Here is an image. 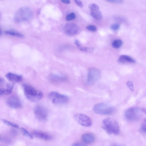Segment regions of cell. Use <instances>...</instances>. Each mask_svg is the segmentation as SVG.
<instances>
[{"label":"cell","instance_id":"obj_1","mask_svg":"<svg viewBox=\"0 0 146 146\" xmlns=\"http://www.w3.org/2000/svg\"><path fill=\"white\" fill-rule=\"evenodd\" d=\"M23 86L25 95L29 101L36 102L40 100L42 97V93L33 86L26 84H24Z\"/></svg>","mask_w":146,"mask_h":146},{"label":"cell","instance_id":"obj_2","mask_svg":"<svg viewBox=\"0 0 146 146\" xmlns=\"http://www.w3.org/2000/svg\"><path fill=\"white\" fill-rule=\"evenodd\" d=\"M102 128L109 134L117 135L120 132L119 124L115 119L110 118H106L102 122Z\"/></svg>","mask_w":146,"mask_h":146},{"label":"cell","instance_id":"obj_3","mask_svg":"<svg viewBox=\"0 0 146 146\" xmlns=\"http://www.w3.org/2000/svg\"><path fill=\"white\" fill-rule=\"evenodd\" d=\"M33 14L31 9L27 7L20 8L15 13L14 19L17 23L27 21L32 17Z\"/></svg>","mask_w":146,"mask_h":146},{"label":"cell","instance_id":"obj_4","mask_svg":"<svg viewBox=\"0 0 146 146\" xmlns=\"http://www.w3.org/2000/svg\"><path fill=\"white\" fill-rule=\"evenodd\" d=\"M93 110L96 113L102 115H111L115 111L114 108L104 103L95 104L93 106Z\"/></svg>","mask_w":146,"mask_h":146},{"label":"cell","instance_id":"obj_5","mask_svg":"<svg viewBox=\"0 0 146 146\" xmlns=\"http://www.w3.org/2000/svg\"><path fill=\"white\" fill-rule=\"evenodd\" d=\"M48 97L52 102L55 104H66L69 100V98L67 96L55 92H50L48 94Z\"/></svg>","mask_w":146,"mask_h":146},{"label":"cell","instance_id":"obj_6","mask_svg":"<svg viewBox=\"0 0 146 146\" xmlns=\"http://www.w3.org/2000/svg\"><path fill=\"white\" fill-rule=\"evenodd\" d=\"M100 70L95 68H90L88 71L87 83L89 85H92L100 78L101 76Z\"/></svg>","mask_w":146,"mask_h":146},{"label":"cell","instance_id":"obj_7","mask_svg":"<svg viewBox=\"0 0 146 146\" xmlns=\"http://www.w3.org/2000/svg\"><path fill=\"white\" fill-rule=\"evenodd\" d=\"M140 115V110L136 107H132L127 109L125 111L124 115L125 118L130 121L138 119Z\"/></svg>","mask_w":146,"mask_h":146},{"label":"cell","instance_id":"obj_8","mask_svg":"<svg viewBox=\"0 0 146 146\" xmlns=\"http://www.w3.org/2000/svg\"><path fill=\"white\" fill-rule=\"evenodd\" d=\"M74 118L75 121L79 124L86 127H90L92 124L90 118L84 114L77 113L74 115Z\"/></svg>","mask_w":146,"mask_h":146},{"label":"cell","instance_id":"obj_9","mask_svg":"<svg viewBox=\"0 0 146 146\" xmlns=\"http://www.w3.org/2000/svg\"><path fill=\"white\" fill-rule=\"evenodd\" d=\"M34 113L36 117L39 120L44 121L47 118V110L43 106L40 105L36 106L34 109Z\"/></svg>","mask_w":146,"mask_h":146},{"label":"cell","instance_id":"obj_10","mask_svg":"<svg viewBox=\"0 0 146 146\" xmlns=\"http://www.w3.org/2000/svg\"><path fill=\"white\" fill-rule=\"evenodd\" d=\"M6 103L9 107L14 109H19L22 107V104L19 99L17 97L12 96L9 98Z\"/></svg>","mask_w":146,"mask_h":146},{"label":"cell","instance_id":"obj_11","mask_svg":"<svg viewBox=\"0 0 146 146\" xmlns=\"http://www.w3.org/2000/svg\"><path fill=\"white\" fill-rule=\"evenodd\" d=\"M79 30L78 27L74 23L67 24L64 27L65 33L69 36H72L76 35L78 32Z\"/></svg>","mask_w":146,"mask_h":146},{"label":"cell","instance_id":"obj_12","mask_svg":"<svg viewBox=\"0 0 146 146\" xmlns=\"http://www.w3.org/2000/svg\"><path fill=\"white\" fill-rule=\"evenodd\" d=\"M90 9L92 17L97 20H100L102 18V15L99 6L95 3L90 5Z\"/></svg>","mask_w":146,"mask_h":146},{"label":"cell","instance_id":"obj_13","mask_svg":"<svg viewBox=\"0 0 146 146\" xmlns=\"http://www.w3.org/2000/svg\"><path fill=\"white\" fill-rule=\"evenodd\" d=\"M32 135L33 136L45 141H48L52 139V136L49 134L39 131H34Z\"/></svg>","mask_w":146,"mask_h":146},{"label":"cell","instance_id":"obj_14","mask_svg":"<svg viewBox=\"0 0 146 146\" xmlns=\"http://www.w3.org/2000/svg\"><path fill=\"white\" fill-rule=\"evenodd\" d=\"M5 76L9 80L14 83L19 82L22 80V77L21 75L11 72L7 73Z\"/></svg>","mask_w":146,"mask_h":146},{"label":"cell","instance_id":"obj_15","mask_svg":"<svg viewBox=\"0 0 146 146\" xmlns=\"http://www.w3.org/2000/svg\"><path fill=\"white\" fill-rule=\"evenodd\" d=\"M82 139L84 143L91 144L94 141L95 137L94 135L91 133H86L82 135Z\"/></svg>","mask_w":146,"mask_h":146},{"label":"cell","instance_id":"obj_16","mask_svg":"<svg viewBox=\"0 0 146 146\" xmlns=\"http://www.w3.org/2000/svg\"><path fill=\"white\" fill-rule=\"evenodd\" d=\"M118 61L120 63H133L135 62V60L130 56L125 55H121L119 58Z\"/></svg>","mask_w":146,"mask_h":146},{"label":"cell","instance_id":"obj_17","mask_svg":"<svg viewBox=\"0 0 146 146\" xmlns=\"http://www.w3.org/2000/svg\"><path fill=\"white\" fill-rule=\"evenodd\" d=\"M13 88V85L9 84H6L4 88H0V95H7L10 94L12 92Z\"/></svg>","mask_w":146,"mask_h":146},{"label":"cell","instance_id":"obj_18","mask_svg":"<svg viewBox=\"0 0 146 146\" xmlns=\"http://www.w3.org/2000/svg\"><path fill=\"white\" fill-rule=\"evenodd\" d=\"M75 43L77 47L81 51L89 52H92L94 51V48L93 47H87L82 46L80 42L77 40H76Z\"/></svg>","mask_w":146,"mask_h":146},{"label":"cell","instance_id":"obj_19","mask_svg":"<svg viewBox=\"0 0 146 146\" xmlns=\"http://www.w3.org/2000/svg\"><path fill=\"white\" fill-rule=\"evenodd\" d=\"M49 79L52 81L56 82L66 80V78L64 76L52 74L49 76Z\"/></svg>","mask_w":146,"mask_h":146},{"label":"cell","instance_id":"obj_20","mask_svg":"<svg viewBox=\"0 0 146 146\" xmlns=\"http://www.w3.org/2000/svg\"><path fill=\"white\" fill-rule=\"evenodd\" d=\"M5 33L6 34L20 38H23L24 36L22 34L13 31H6Z\"/></svg>","mask_w":146,"mask_h":146},{"label":"cell","instance_id":"obj_21","mask_svg":"<svg viewBox=\"0 0 146 146\" xmlns=\"http://www.w3.org/2000/svg\"><path fill=\"white\" fill-rule=\"evenodd\" d=\"M20 130L22 133L25 136L30 139L33 138V136L24 127H21Z\"/></svg>","mask_w":146,"mask_h":146},{"label":"cell","instance_id":"obj_22","mask_svg":"<svg viewBox=\"0 0 146 146\" xmlns=\"http://www.w3.org/2000/svg\"><path fill=\"white\" fill-rule=\"evenodd\" d=\"M123 44L122 41L120 39H117L114 40L112 43V46L113 47L118 48L120 47Z\"/></svg>","mask_w":146,"mask_h":146},{"label":"cell","instance_id":"obj_23","mask_svg":"<svg viewBox=\"0 0 146 146\" xmlns=\"http://www.w3.org/2000/svg\"><path fill=\"white\" fill-rule=\"evenodd\" d=\"M2 121L5 124L11 127L16 128L19 127L18 125L16 124L11 122L5 119H2Z\"/></svg>","mask_w":146,"mask_h":146},{"label":"cell","instance_id":"obj_24","mask_svg":"<svg viewBox=\"0 0 146 146\" xmlns=\"http://www.w3.org/2000/svg\"><path fill=\"white\" fill-rule=\"evenodd\" d=\"M76 17V15L74 13L68 14L66 16L65 19L67 21H70L74 19Z\"/></svg>","mask_w":146,"mask_h":146},{"label":"cell","instance_id":"obj_25","mask_svg":"<svg viewBox=\"0 0 146 146\" xmlns=\"http://www.w3.org/2000/svg\"><path fill=\"white\" fill-rule=\"evenodd\" d=\"M120 28V25L117 23H114L110 26V28L113 30L116 31L118 30Z\"/></svg>","mask_w":146,"mask_h":146},{"label":"cell","instance_id":"obj_26","mask_svg":"<svg viewBox=\"0 0 146 146\" xmlns=\"http://www.w3.org/2000/svg\"><path fill=\"white\" fill-rule=\"evenodd\" d=\"M86 29L91 31L95 32L97 30V28L96 26L93 25H90L87 26Z\"/></svg>","mask_w":146,"mask_h":146},{"label":"cell","instance_id":"obj_27","mask_svg":"<svg viewBox=\"0 0 146 146\" xmlns=\"http://www.w3.org/2000/svg\"><path fill=\"white\" fill-rule=\"evenodd\" d=\"M126 84L131 91L134 90L133 83L132 81H128L126 83Z\"/></svg>","mask_w":146,"mask_h":146},{"label":"cell","instance_id":"obj_28","mask_svg":"<svg viewBox=\"0 0 146 146\" xmlns=\"http://www.w3.org/2000/svg\"><path fill=\"white\" fill-rule=\"evenodd\" d=\"M72 146H87L84 143L77 142L74 143L72 144Z\"/></svg>","mask_w":146,"mask_h":146},{"label":"cell","instance_id":"obj_29","mask_svg":"<svg viewBox=\"0 0 146 146\" xmlns=\"http://www.w3.org/2000/svg\"><path fill=\"white\" fill-rule=\"evenodd\" d=\"M107 1L111 3L117 4L121 3L123 2L122 1L119 0H108Z\"/></svg>","mask_w":146,"mask_h":146},{"label":"cell","instance_id":"obj_30","mask_svg":"<svg viewBox=\"0 0 146 146\" xmlns=\"http://www.w3.org/2000/svg\"><path fill=\"white\" fill-rule=\"evenodd\" d=\"M74 1L77 5L80 7H82L83 6V4L81 1L76 0H74Z\"/></svg>","mask_w":146,"mask_h":146},{"label":"cell","instance_id":"obj_31","mask_svg":"<svg viewBox=\"0 0 146 146\" xmlns=\"http://www.w3.org/2000/svg\"><path fill=\"white\" fill-rule=\"evenodd\" d=\"M141 129L144 133H146V125L145 124H142L141 126Z\"/></svg>","mask_w":146,"mask_h":146},{"label":"cell","instance_id":"obj_32","mask_svg":"<svg viewBox=\"0 0 146 146\" xmlns=\"http://www.w3.org/2000/svg\"><path fill=\"white\" fill-rule=\"evenodd\" d=\"M141 112L144 114L145 117L144 120L146 122V108H143L141 110Z\"/></svg>","mask_w":146,"mask_h":146},{"label":"cell","instance_id":"obj_33","mask_svg":"<svg viewBox=\"0 0 146 146\" xmlns=\"http://www.w3.org/2000/svg\"><path fill=\"white\" fill-rule=\"evenodd\" d=\"M61 1L62 3L66 4H69L70 3V1L68 0H62Z\"/></svg>","mask_w":146,"mask_h":146},{"label":"cell","instance_id":"obj_34","mask_svg":"<svg viewBox=\"0 0 146 146\" xmlns=\"http://www.w3.org/2000/svg\"><path fill=\"white\" fill-rule=\"evenodd\" d=\"M111 146H122L121 145H119V144H114L111 145Z\"/></svg>","mask_w":146,"mask_h":146}]
</instances>
